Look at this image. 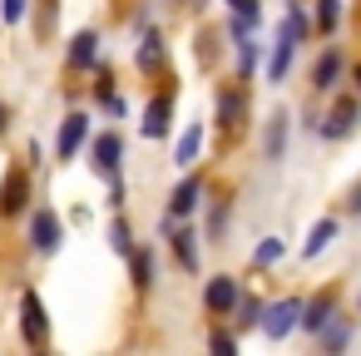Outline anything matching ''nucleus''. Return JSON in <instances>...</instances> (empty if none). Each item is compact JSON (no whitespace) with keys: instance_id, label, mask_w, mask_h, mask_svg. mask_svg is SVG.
<instances>
[{"instance_id":"nucleus-28","label":"nucleus","mask_w":361,"mask_h":356,"mask_svg":"<svg viewBox=\"0 0 361 356\" xmlns=\"http://www.w3.org/2000/svg\"><path fill=\"white\" fill-rule=\"evenodd\" d=\"M346 213L361 218V183H351V193H346Z\"/></svg>"},{"instance_id":"nucleus-11","label":"nucleus","mask_w":361,"mask_h":356,"mask_svg":"<svg viewBox=\"0 0 361 356\" xmlns=\"http://www.w3.org/2000/svg\"><path fill=\"white\" fill-rule=\"evenodd\" d=\"M341 11H346L341 0H317V6H312V30L331 40V35L341 30Z\"/></svg>"},{"instance_id":"nucleus-5","label":"nucleus","mask_w":361,"mask_h":356,"mask_svg":"<svg viewBox=\"0 0 361 356\" xmlns=\"http://www.w3.org/2000/svg\"><path fill=\"white\" fill-rule=\"evenodd\" d=\"M331 317H336V292H331V287H326V292H317L312 302H302V331H307V336H317Z\"/></svg>"},{"instance_id":"nucleus-33","label":"nucleus","mask_w":361,"mask_h":356,"mask_svg":"<svg viewBox=\"0 0 361 356\" xmlns=\"http://www.w3.org/2000/svg\"><path fill=\"white\" fill-rule=\"evenodd\" d=\"M356 312H361V297H356Z\"/></svg>"},{"instance_id":"nucleus-2","label":"nucleus","mask_w":361,"mask_h":356,"mask_svg":"<svg viewBox=\"0 0 361 356\" xmlns=\"http://www.w3.org/2000/svg\"><path fill=\"white\" fill-rule=\"evenodd\" d=\"M356 124H361V94H346V99H336V104L326 109V119L317 124V134L336 144V139H351Z\"/></svg>"},{"instance_id":"nucleus-10","label":"nucleus","mask_w":361,"mask_h":356,"mask_svg":"<svg viewBox=\"0 0 361 356\" xmlns=\"http://www.w3.org/2000/svg\"><path fill=\"white\" fill-rule=\"evenodd\" d=\"M169 114H173V99H169V94H154L149 109H144V134H149V139H164V134H169Z\"/></svg>"},{"instance_id":"nucleus-19","label":"nucleus","mask_w":361,"mask_h":356,"mask_svg":"<svg viewBox=\"0 0 361 356\" xmlns=\"http://www.w3.org/2000/svg\"><path fill=\"white\" fill-rule=\"evenodd\" d=\"M169 238H173V252H178V262L193 272V267H198V243H193L198 233H193V228H169Z\"/></svg>"},{"instance_id":"nucleus-22","label":"nucleus","mask_w":361,"mask_h":356,"mask_svg":"<svg viewBox=\"0 0 361 356\" xmlns=\"http://www.w3.org/2000/svg\"><path fill=\"white\" fill-rule=\"evenodd\" d=\"M129 267H134V287H149V282H154V252L134 247V252H129Z\"/></svg>"},{"instance_id":"nucleus-17","label":"nucleus","mask_w":361,"mask_h":356,"mask_svg":"<svg viewBox=\"0 0 361 356\" xmlns=\"http://www.w3.org/2000/svg\"><path fill=\"white\" fill-rule=\"evenodd\" d=\"M317 341H322L326 351H346V346H351V317H331V321L317 331Z\"/></svg>"},{"instance_id":"nucleus-12","label":"nucleus","mask_w":361,"mask_h":356,"mask_svg":"<svg viewBox=\"0 0 361 356\" xmlns=\"http://www.w3.org/2000/svg\"><path fill=\"white\" fill-rule=\"evenodd\" d=\"M198 198H203V183H198V178H183V183L169 193V213H173V218H188V213L198 208Z\"/></svg>"},{"instance_id":"nucleus-25","label":"nucleus","mask_w":361,"mask_h":356,"mask_svg":"<svg viewBox=\"0 0 361 356\" xmlns=\"http://www.w3.org/2000/svg\"><path fill=\"white\" fill-rule=\"evenodd\" d=\"M228 6H233V16H243L252 30L262 25V6H257V0H228Z\"/></svg>"},{"instance_id":"nucleus-24","label":"nucleus","mask_w":361,"mask_h":356,"mask_svg":"<svg viewBox=\"0 0 361 356\" xmlns=\"http://www.w3.org/2000/svg\"><path fill=\"white\" fill-rule=\"evenodd\" d=\"M238 321H243V326H257V321H262V302H257V297H238Z\"/></svg>"},{"instance_id":"nucleus-21","label":"nucleus","mask_w":361,"mask_h":356,"mask_svg":"<svg viewBox=\"0 0 361 356\" xmlns=\"http://www.w3.org/2000/svg\"><path fill=\"white\" fill-rule=\"evenodd\" d=\"M282 252H287L282 238H262V243L252 247V267H272V262H282Z\"/></svg>"},{"instance_id":"nucleus-9","label":"nucleus","mask_w":361,"mask_h":356,"mask_svg":"<svg viewBox=\"0 0 361 356\" xmlns=\"http://www.w3.org/2000/svg\"><path fill=\"white\" fill-rule=\"evenodd\" d=\"M30 238H35L40 252H55V247H60V218H55L50 208H40V213L30 218Z\"/></svg>"},{"instance_id":"nucleus-18","label":"nucleus","mask_w":361,"mask_h":356,"mask_svg":"<svg viewBox=\"0 0 361 356\" xmlns=\"http://www.w3.org/2000/svg\"><path fill=\"white\" fill-rule=\"evenodd\" d=\"M119 154H124L119 134H104V139H94V168H99V173H114V168H119Z\"/></svg>"},{"instance_id":"nucleus-27","label":"nucleus","mask_w":361,"mask_h":356,"mask_svg":"<svg viewBox=\"0 0 361 356\" xmlns=\"http://www.w3.org/2000/svg\"><path fill=\"white\" fill-rule=\"evenodd\" d=\"M109 243H114L119 252H134V247H129V228H124V223H114V228H109Z\"/></svg>"},{"instance_id":"nucleus-31","label":"nucleus","mask_w":361,"mask_h":356,"mask_svg":"<svg viewBox=\"0 0 361 356\" xmlns=\"http://www.w3.org/2000/svg\"><path fill=\"white\" fill-rule=\"evenodd\" d=\"M351 94H361V65H351Z\"/></svg>"},{"instance_id":"nucleus-23","label":"nucleus","mask_w":361,"mask_h":356,"mask_svg":"<svg viewBox=\"0 0 361 356\" xmlns=\"http://www.w3.org/2000/svg\"><path fill=\"white\" fill-rule=\"evenodd\" d=\"M70 65H94V35H75V45H70Z\"/></svg>"},{"instance_id":"nucleus-3","label":"nucleus","mask_w":361,"mask_h":356,"mask_svg":"<svg viewBox=\"0 0 361 356\" xmlns=\"http://www.w3.org/2000/svg\"><path fill=\"white\" fill-rule=\"evenodd\" d=\"M238 277H228V272H218V277H208V287H203V307L213 312V317H233L238 312Z\"/></svg>"},{"instance_id":"nucleus-15","label":"nucleus","mask_w":361,"mask_h":356,"mask_svg":"<svg viewBox=\"0 0 361 356\" xmlns=\"http://www.w3.org/2000/svg\"><path fill=\"white\" fill-rule=\"evenodd\" d=\"M20 326H25L30 341H45V312H40V297L35 292L20 297Z\"/></svg>"},{"instance_id":"nucleus-32","label":"nucleus","mask_w":361,"mask_h":356,"mask_svg":"<svg viewBox=\"0 0 361 356\" xmlns=\"http://www.w3.org/2000/svg\"><path fill=\"white\" fill-rule=\"evenodd\" d=\"M0 129H6V109H0Z\"/></svg>"},{"instance_id":"nucleus-26","label":"nucleus","mask_w":361,"mask_h":356,"mask_svg":"<svg viewBox=\"0 0 361 356\" xmlns=\"http://www.w3.org/2000/svg\"><path fill=\"white\" fill-rule=\"evenodd\" d=\"M164 60V40L159 35H144V45H139V65H159Z\"/></svg>"},{"instance_id":"nucleus-14","label":"nucleus","mask_w":361,"mask_h":356,"mask_svg":"<svg viewBox=\"0 0 361 356\" xmlns=\"http://www.w3.org/2000/svg\"><path fill=\"white\" fill-rule=\"evenodd\" d=\"M243 114H247V99H243L238 90H223V94H218V129H238Z\"/></svg>"},{"instance_id":"nucleus-30","label":"nucleus","mask_w":361,"mask_h":356,"mask_svg":"<svg viewBox=\"0 0 361 356\" xmlns=\"http://www.w3.org/2000/svg\"><path fill=\"white\" fill-rule=\"evenodd\" d=\"M20 16H25V0H6V20H11V25H16V20H20Z\"/></svg>"},{"instance_id":"nucleus-29","label":"nucleus","mask_w":361,"mask_h":356,"mask_svg":"<svg viewBox=\"0 0 361 356\" xmlns=\"http://www.w3.org/2000/svg\"><path fill=\"white\" fill-rule=\"evenodd\" d=\"M208 341H213V351H233V346H238V341H233V336H228V331H213V336H208Z\"/></svg>"},{"instance_id":"nucleus-8","label":"nucleus","mask_w":361,"mask_h":356,"mask_svg":"<svg viewBox=\"0 0 361 356\" xmlns=\"http://www.w3.org/2000/svg\"><path fill=\"white\" fill-rule=\"evenodd\" d=\"M85 134H90V119H85V114H70V119L60 124V139H55V154H60V159H75V149L85 144Z\"/></svg>"},{"instance_id":"nucleus-16","label":"nucleus","mask_w":361,"mask_h":356,"mask_svg":"<svg viewBox=\"0 0 361 356\" xmlns=\"http://www.w3.org/2000/svg\"><path fill=\"white\" fill-rule=\"evenodd\" d=\"M198 149H203V124H188V129L178 134V149H173V164H178V168H188V164H198Z\"/></svg>"},{"instance_id":"nucleus-7","label":"nucleus","mask_w":361,"mask_h":356,"mask_svg":"<svg viewBox=\"0 0 361 356\" xmlns=\"http://www.w3.org/2000/svg\"><path fill=\"white\" fill-rule=\"evenodd\" d=\"M25 198H30V173H25V168H16L6 183H0V213H20V208H25Z\"/></svg>"},{"instance_id":"nucleus-4","label":"nucleus","mask_w":361,"mask_h":356,"mask_svg":"<svg viewBox=\"0 0 361 356\" xmlns=\"http://www.w3.org/2000/svg\"><path fill=\"white\" fill-rule=\"evenodd\" d=\"M341 75H346V55H341L336 45H326V50L317 55V65H312V90H317V94H331V90L341 85Z\"/></svg>"},{"instance_id":"nucleus-20","label":"nucleus","mask_w":361,"mask_h":356,"mask_svg":"<svg viewBox=\"0 0 361 356\" xmlns=\"http://www.w3.org/2000/svg\"><path fill=\"white\" fill-rule=\"evenodd\" d=\"M287 134H292V119H287V114H272V124H267V159H272V164L282 159Z\"/></svg>"},{"instance_id":"nucleus-13","label":"nucleus","mask_w":361,"mask_h":356,"mask_svg":"<svg viewBox=\"0 0 361 356\" xmlns=\"http://www.w3.org/2000/svg\"><path fill=\"white\" fill-rule=\"evenodd\" d=\"M292 55H297V45H292L287 35H277V45H272V60H267V85H282V80H287V70H292Z\"/></svg>"},{"instance_id":"nucleus-1","label":"nucleus","mask_w":361,"mask_h":356,"mask_svg":"<svg viewBox=\"0 0 361 356\" xmlns=\"http://www.w3.org/2000/svg\"><path fill=\"white\" fill-rule=\"evenodd\" d=\"M297 326H302V297H282V302L262 307V321H257V331H262L267 341H282V336H292Z\"/></svg>"},{"instance_id":"nucleus-6","label":"nucleus","mask_w":361,"mask_h":356,"mask_svg":"<svg viewBox=\"0 0 361 356\" xmlns=\"http://www.w3.org/2000/svg\"><path fill=\"white\" fill-rule=\"evenodd\" d=\"M336 233H341V223H336V218H317V223H312V233H307V243H302V257H307V262H312V257H322V252L336 243Z\"/></svg>"}]
</instances>
